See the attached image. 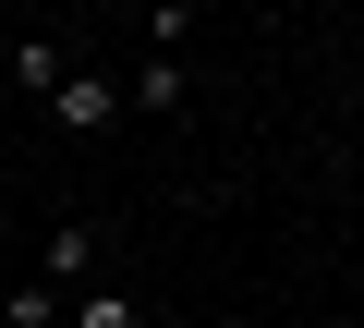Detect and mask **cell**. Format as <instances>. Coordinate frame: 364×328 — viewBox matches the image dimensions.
<instances>
[{
    "label": "cell",
    "mask_w": 364,
    "mask_h": 328,
    "mask_svg": "<svg viewBox=\"0 0 364 328\" xmlns=\"http://www.w3.org/2000/svg\"><path fill=\"white\" fill-rule=\"evenodd\" d=\"M122 110H134V85H109V73H73V85L49 97V122H61V134H109Z\"/></svg>",
    "instance_id": "1"
},
{
    "label": "cell",
    "mask_w": 364,
    "mask_h": 328,
    "mask_svg": "<svg viewBox=\"0 0 364 328\" xmlns=\"http://www.w3.org/2000/svg\"><path fill=\"white\" fill-rule=\"evenodd\" d=\"M97 255H109V231H97V219L49 231V292H97Z\"/></svg>",
    "instance_id": "2"
},
{
    "label": "cell",
    "mask_w": 364,
    "mask_h": 328,
    "mask_svg": "<svg viewBox=\"0 0 364 328\" xmlns=\"http://www.w3.org/2000/svg\"><path fill=\"white\" fill-rule=\"evenodd\" d=\"M13 85H25V97H61V85H73L61 37H13Z\"/></svg>",
    "instance_id": "3"
},
{
    "label": "cell",
    "mask_w": 364,
    "mask_h": 328,
    "mask_svg": "<svg viewBox=\"0 0 364 328\" xmlns=\"http://www.w3.org/2000/svg\"><path fill=\"white\" fill-rule=\"evenodd\" d=\"M73 328H146V304L122 280H97V292H73Z\"/></svg>",
    "instance_id": "4"
},
{
    "label": "cell",
    "mask_w": 364,
    "mask_h": 328,
    "mask_svg": "<svg viewBox=\"0 0 364 328\" xmlns=\"http://www.w3.org/2000/svg\"><path fill=\"white\" fill-rule=\"evenodd\" d=\"M0 328H73V316H61L49 280H25V292H0Z\"/></svg>",
    "instance_id": "5"
},
{
    "label": "cell",
    "mask_w": 364,
    "mask_h": 328,
    "mask_svg": "<svg viewBox=\"0 0 364 328\" xmlns=\"http://www.w3.org/2000/svg\"><path fill=\"white\" fill-rule=\"evenodd\" d=\"M134 110H158V122H170V110H182V61H146V73H134Z\"/></svg>",
    "instance_id": "6"
},
{
    "label": "cell",
    "mask_w": 364,
    "mask_h": 328,
    "mask_svg": "<svg viewBox=\"0 0 364 328\" xmlns=\"http://www.w3.org/2000/svg\"><path fill=\"white\" fill-rule=\"evenodd\" d=\"M0 97H13V61H0Z\"/></svg>",
    "instance_id": "7"
}]
</instances>
